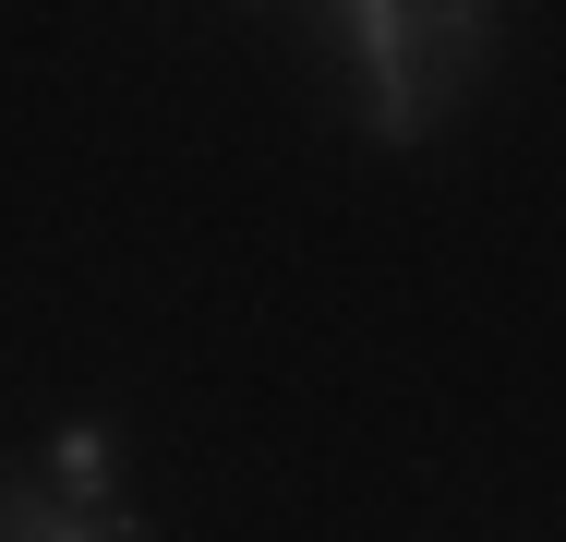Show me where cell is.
I'll return each mask as SVG.
<instances>
[{
  "instance_id": "cell-1",
  "label": "cell",
  "mask_w": 566,
  "mask_h": 542,
  "mask_svg": "<svg viewBox=\"0 0 566 542\" xmlns=\"http://www.w3.org/2000/svg\"><path fill=\"white\" fill-rule=\"evenodd\" d=\"M36 482H49L61 507H85V519H97V507H120V434H109V423H61Z\"/></svg>"
},
{
  "instance_id": "cell-2",
  "label": "cell",
  "mask_w": 566,
  "mask_h": 542,
  "mask_svg": "<svg viewBox=\"0 0 566 542\" xmlns=\"http://www.w3.org/2000/svg\"><path fill=\"white\" fill-rule=\"evenodd\" d=\"M61 519H85V507H61L36 470H0V542H61Z\"/></svg>"
},
{
  "instance_id": "cell-3",
  "label": "cell",
  "mask_w": 566,
  "mask_h": 542,
  "mask_svg": "<svg viewBox=\"0 0 566 542\" xmlns=\"http://www.w3.org/2000/svg\"><path fill=\"white\" fill-rule=\"evenodd\" d=\"M61 542H145V519L133 507H97V519H61Z\"/></svg>"
}]
</instances>
